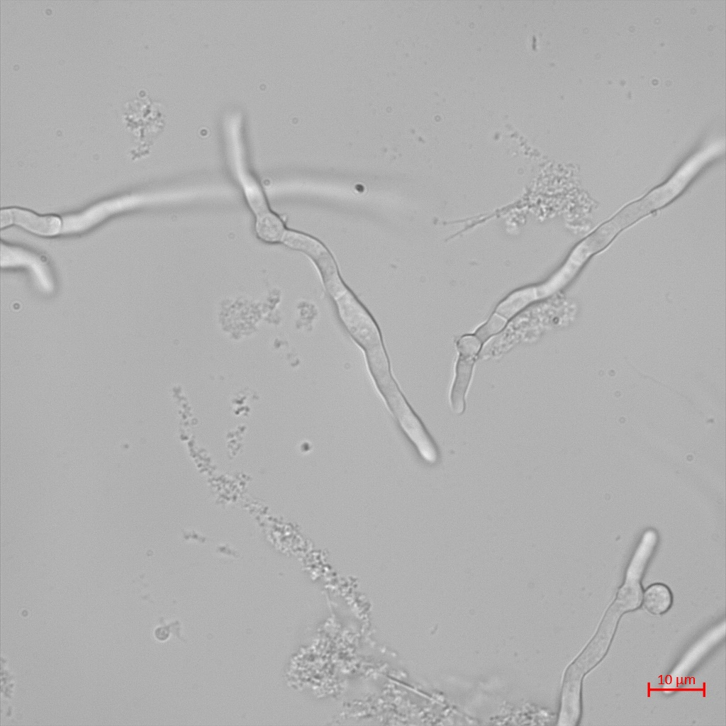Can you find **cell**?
<instances>
[{
	"label": "cell",
	"mask_w": 726,
	"mask_h": 726,
	"mask_svg": "<svg viewBox=\"0 0 726 726\" xmlns=\"http://www.w3.org/2000/svg\"><path fill=\"white\" fill-rule=\"evenodd\" d=\"M457 359L450 390V404L457 413L465 410V398L470 384L476 360L483 347L473 334L462 335L456 340Z\"/></svg>",
	"instance_id": "6da1fadb"
},
{
	"label": "cell",
	"mask_w": 726,
	"mask_h": 726,
	"mask_svg": "<svg viewBox=\"0 0 726 726\" xmlns=\"http://www.w3.org/2000/svg\"><path fill=\"white\" fill-rule=\"evenodd\" d=\"M0 220L1 228L15 224L33 233L45 236L57 234L61 228V221L57 217L38 216L16 208L2 209Z\"/></svg>",
	"instance_id": "7a4b0ae2"
},
{
	"label": "cell",
	"mask_w": 726,
	"mask_h": 726,
	"mask_svg": "<svg viewBox=\"0 0 726 726\" xmlns=\"http://www.w3.org/2000/svg\"><path fill=\"white\" fill-rule=\"evenodd\" d=\"M644 608L652 615H661L671 608L673 596L670 589L663 583L648 586L642 596Z\"/></svg>",
	"instance_id": "3957f363"
},
{
	"label": "cell",
	"mask_w": 726,
	"mask_h": 726,
	"mask_svg": "<svg viewBox=\"0 0 726 726\" xmlns=\"http://www.w3.org/2000/svg\"><path fill=\"white\" fill-rule=\"evenodd\" d=\"M256 232L264 241L274 242L281 241L286 232L283 223L275 214L268 209L257 213Z\"/></svg>",
	"instance_id": "277c9868"
}]
</instances>
